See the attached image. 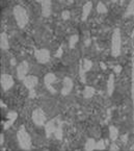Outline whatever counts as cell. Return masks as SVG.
I'll return each mask as SVG.
<instances>
[{"mask_svg":"<svg viewBox=\"0 0 134 151\" xmlns=\"http://www.w3.org/2000/svg\"><path fill=\"white\" fill-rule=\"evenodd\" d=\"M105 142L103 140H100L99 142H97V144H96V149L97 150H104L105 149Z\"/></svg>","mask_w":134,"mask_h":151,"instance_id":"obj_27","label":"cell"},{"mask_svg":"<svg viewBox=\"0 0 134 151\" xmlns=\"http://www.w3.org/2000/svg\"><path fill=\"white\" fill-rule=\"evenodd\" d=\"M89 44H91V40H89V39H87V40L85 41V46H88Z\"/></svg>","mask_w":134,"mask_h":151,"instance_id":"obj_35","label":"cell"},{"mask_svg":"<svg viewBox=\"0 0 134 151\" xmlns=\"http://www.w3.org/2000/svg\"><path fill=\"white\" fill-rule=\"evenodd\" d=\"M57 122H58V119H53V120H50L48 121L46 124H45V130H46V136L49 138L51 136L52 133H54L55 131V128H56V125H57Z\"/></svg>","mask_w":134,"mask_h":151,"instance_id":"obj_12","label":"cell"},{"mask_svg":"<svg viewBox=\"0 0 134 151\" xmlns=\"http://www.w3.org/2000/svg\"><path fill=\"white\" fill-rule=\"evenodd\" d=\"M59 1H61V2H63V1H65V0H59Z\"/></svg>","mask_w":134,"mask_h":151,"instance_id":"obj_41","label":"cell"},{"mask_svg":"<svg viewBox=\"0 0 134 151\" xmlns=\"http://www.w3.org/2000/svg\"><path fill=\"white\" fill-rule=\"evenodd\" d=\"M97 12L99 14H106L107 13V7H106V5L103 2H99L97 4Z\"/></svg>","mask_w":134,"mask_h":151,"instance_id":"obj_25","label":"cell"},{"mask_svg":"<svg viewBox=\"0 0 134 151\" xmlns=\"http://www.w3.org/2000/svg\"><path fill=\"white\" fill-rule=\"evenodd\" d=\"M36 1H38V2H40V3H42L43 0H36Z\"/></svg>","mask_w":134,"mask_h":151,"instance_id":"obj_40","label":"cell"},{"mask_svg":"<svg viewBox=\"0 0 134 151\" xmlns=\"http://www.w3.org/2000/svg\"><path fill=\"white\" fill-rule=\"evenodd\" d=\"M85 70L82 66V63H80V66H79V75H80V79L83 83H85Z\"/></svg>","mask_w":134,"mask_h":151,"instance_id":"obj_26","label":"cell"},{"mask_svg":"<svg viewBox=\"0 0 134 151\" xmlns=\"http://www.w3.org/2000/svg\"><path fill=\"white\" fill-rule=\"evenodd\" d=\"M42 15L45 18H48L51 15L52 12V1L51 0H43L42 3Z\"/></svg>","mask_w":134,"mask_h":151,"instance_id":"obj_11","label":"cell"},{"mask_svg":"<svg viewBox=\"0 0 134 151\" xmlns=\"http://www.w3.org/2000/svg\"><path fill=\"white\" fill-rule=\"evenodd\" d=\"M3 142H4V137H3V134L1 133V134H0V145H2Z\"/></svg>","mask_w":134,"mask_h":151,"instance_id":"obj_34","label":"cell"},{"mask_svg":"<svg viewBox=\"0 0 134 151\" xmlns=\"http://www.w3.org/2000/svg\"><path fill=\"white\" fill-rule=\"evenodd\" d=\"M11 65H16V60H15V58H13V60H11Z\"/></svg>","mask_w":134,"mask_h":151,"instance_id":"obj_37","label":"cell"},{"mask_svg":"<svg viewBox=\"0 0 134 151\" xmlns=\"http://www.w3.org/2000/svg\"><path fill=\"white\" fill-rule=\"evenodd\" d=\"M129 16H134V0H131L127 7V11L125 13V17H129Z\"/></svg>","mask_w":134,"mask_h":151,"instance_id":"obj_22","label":"cell"},{"mask_svg":"<svg viewBox=\"0 0 134 151\" xmlns=\"http://www.w3.org/2000/svg\"><path fill=\"white\" fill-rule=\"evenodd\" d=\"M113 91H114V75L113 74H110L107 82V94L109 96H111L113 94Z\"/></svg>","mask_w":134,"mask_h":151,"instance_id":"obj_16","label":"cell"},{"mask_svg":"<svg viewBox=\"0 0 134 151\" xmlns=\"http://www.w3.org/2000/svg\"><path fill=\"white\" fill-rule=\"evenodd\" d=\"M29 97H30V98H34V97H36V91H34V89L29 90Z\"/></svg>","mask_w":134,"mask_h":151,"instance_id":"obj_32","label":"cell"},{"mask_svg":"<svg viewBox=\"0 0 134 151\" xmlns=\"http://www.w3.org/2000/svg\"><path fill=\"white\" fill-rule=\"evenodd\" d=\"M122 50V37L120 28H115L112 32L111 38V55L116 58L121 54Z\"/></svg>","mask_w":134,"mask_h":151,"instance_id":"obj_2","label":"cell"},{"mask_svg":"<svg viewBox=\"0 0 134 151\" xmlns=\"http://www.w3.org/2000/svg\"><path fill=\"white\" fill-rule=\"evenodd\" d=\"M95 93H96V91H95L94 88L87 86V87H85L84 91H83V97L85 99H89V98H92L95 95Z\"/></svg>","mask_w":134,"mask_h":151,"instance_id":"obj_18","label":"cell"},{"mask_svg":"<svg viewBox=\"0 0 134 151\" xmlns=\"http://www.w3.org/2000/svg\"><path fill=\"white\" fill-rule=\"evenodd\" d=\"M127 141H128V136H127V134H124V136L122 137V142H123L124 144H126V143H127Z\"/></svg>","mask_w":134,"mask_h":151,"instance_id":"obj_33","label":"cell"},{"mask_svg":"<svg viewBox=\"0 0 134 151\" xmlns=\"http://www.w3.org/2000/svg\"><path fill=\"white\" fill-rule=\"evenodd\" d=\"M32 121L36 125L38 126H44L46 124V115H45L44 111L42 109H36L32 111L31 115Z\"/></svg>","mask_w":134,"mask_h":151,"instance_id":"obj_4","label":"cell"},{"mask_svg":"<svg viewBox=\"0 0 134 151\" xmlns=\"http://www.w3.org/2000/svg\"><path fill=\"white\" fill-rule=\"evenodd\" d=\"M13 13L19 28H24L28 23V15H27L26 9L21 5H16L14 7Z\"/></svg>","mask_w":134,"mask_h":151,"instance_id":"obj_1","label":"cell"},{"mask_svg":"<svg viewBox=\"0 0 134 151\" xmlns=\"http://www.w3.org/2000/svg\"><path fill=\"white\" fill-rule=\"evenodd\" d=\"M28 73V63L26 60H23L17 66V76L20 80H24Z\"/></svg>","mask_w":134,"mask_h":151,"instance_id":"obj_7","label":"cell"},{"mask_svg":"<svg viewBox=\"0 0 134 151\" xmlns=\"http://www.w3.org/2000/svg\"><path fill=\"white\" fill-rule=\"evenodd\" d=\"M16 119H17V113L11 111V113L7 114V122L4 123V129H7L9 126H11L13 123L16 121Z\"/></svg>","mask_w":134,"mask_h":151,"instance_id":"obj_15","label":"cell"},{"mask_svg":"<svg viewBox=\"0 0 134 151\" xmlns=\"http://www.w3.org/2000/svg\"><path fill=\"white\" fill-rule=\"evenodd\" d=\"M96 144H97V142L94 139H88L87 142L85 143V147H84L85 150H87V151L95 150V149H96Z\"/></svg>","mask_w":134,"mask_h":151,"instance_id":"obj_19","label":"cell"},{"mask_svg":"<svg viewBox=\"0 0 134 151\" xmlns=\"http://www.w3.org/2000/svg\"><path fill=\"white\" fill-rule=\"evenodd\" d=\"M131 78H132V86H131V95H132V101H133L134 106V58L132 60V71H131Z\"/></svg>","mask_w":134,"mask_h":151,"instance_id":"obj_23","label":"cell"},{"mask_svg":"<svg viewBox=\"0 0 134 151\" xmlns=\"http://www.w3.org/2000/svg\"><path fill=\"white\" fill-rule=\"evenodd\" d=\"M17 139H18L19 146L24 150H30L31 149V138L29 133L26 131L24 126H21V128L17 132Z\"/></svg>","mask_w":134,"mask_h":151,"instance_id":"obj_3","label":"cell"},{"mask_svg":"<svg viewBox=\"0 0 134 151\" xmlns=\"http://www.w3.org/2000/svg\"><path fill=\"white\" fill-rule=\"evenodd\" d=\"M118 146L115 144V143H112L111 145H110V150H112V151H115V150H118Z\"/></svg>","mask_w":134,"mask_h":151,"instance_id":"obj_30","label":"cell"},{"mask_svg":"<svg viewBox=\"0 0 134 151\" xmlns=\"http://www.w3.org/2000/svg\"><path fill=\"white\" fill-rule=\"evenodd\" d=\"M134 38V29H133V32H132V39Z\"/></svg>","mask_w":134,"mask_h":151,"instance_id":"obj_39","label":"cell"},{"mask_svg":"<svg viewBox=\"0 0 134 151\" xmlns=\"http://www.w3.org/2000/svg\"><path fill=\"white\" fill-rule=\"evenodd\" d=\"M61 18H63V20H68V19H70V12L69 11H63V13H61Z\"/></svg>","mask_w":134,"mask_h":151,"instance_id":"obj_28","label":"cell"},{"mask_svg":"<svg viewBox=\"0 0 134 151\" xmlns=\"http://www.w3.org/2000/svg\"><path fill=\"white\" fill-rule=\"evenodd\" d=\"M78 40H79V37L77 36V35H73V36L70 37V40H69V47L71 49L75 48V46H76Z\"/></svg>","mask_w":134,"mask_h":151,"instance_id":"obj_21","label":"cell"},{"mask_svg":"<svg viewBox=\"0 0 134 151\" xmlns=\"http://www.w3.org/2000/svg\"><path fill=\"white\" fill-rule=\"evenodd\" d=\"M109 137L112 141H116V139L118 138V129L115 126H110L109 127Z\"/></svg>","mask_w":134,"mask_h":151,"instance_id":"obj_20","label":"cell"},{"mask_svg":"<svg viewBox=\"0 0 134 151\" xmlns=\"http://www.w3.org/2000/svg\"><path fill=\"white\" fill-rule=\"evenodd\" d=\"M100 66H101V68H103V69H104V70H105V69H106V67H105V65L103 64V63H101V64H100Z\"/></svg>","mask_w":134,"mask_h":151,"instance_id":"obj_36","label":"cell"},{"mask_svg":"<svg viewBox=\"0 0 134 151\" xmlns=\"http://www.w3.org/2000/svg\"><path fill=\"white\" fill-rule=\"evenodd\" d=\"M55 80H56V76L54 75L53 73H48L44 78L45 86H46V88H47V89L50 91V93H52V94L56 93V90L52 87V85L54 83V81H55Z\"/></svg>","mask_w":134,"mask_h":151,"instance_id":"obj_8","label":"cell"},{"mask_svg":"<svg viewBox=\"0 0 134 151\" xmlns=\"http://www.w3.org/2000/svg\"><path fill=\"white\" fill-rule=\"evenodd\" d=\"M113 70H114V73H116V74H118V73H121L122 72V66H114L113 67Z\"/></svg>","mask_w":134,"mask_h":151,"instance_id":"obj_29","label":"cell"},{"mask_svg":"<svg viewBox=\"0 0 134 151\" xmlns=\"http://www.w3.org/2000/svg\"><path fill=\"white\" fill-rule=\"evenodd\" d=\"M38 78L34 75L26 76V77L24 78V80H23V83H24V86L28 90L34 89V88L36 87V85H38Z\"/></svg>","mask_w":134,"mask_h":151,"instance_id":"obj_10","label":"cell"},{"mask_svg":"<svg viewBox=\"0 0 134 151\" xmlns=\"http://www.w3.org/2000/svg\"><path fill=\"white\" fill-rule=\"evenodd\" d=\"M92 9H93V3L91 2V1H87L86 3H85L84 5H83V9H82V18H81V20L82 21H85L87 18H88L89 14H91V12H92Z\"/></svg>","mask_w":134,"mask_h":151,"instance_id":"obj_13","label":"cell"},{"mask_svg":"<svg viewBox=\"0 0 134 151\" xmlns=\"http://www.w3.org/2000/svg\"><path fill=\"white\" fill-rule=\"evenodd\" d=\"M34 56L40 64H47L50 60V51L48 49H38L34 52Z\"/></svg>","mask_w":134,"mask_h":151,"instance_id":"obj_5","label":"cell"},{"mask_svg":"<svg viewBox=\"0 0 134 151\" xmlns=\"http://www.w3.org/2000/svg\"><path fill=\"white\" fill-rule=\"evenodd\" d=\"M72 89H73V80L70 77H65L63 81V89H61V95L67 96L71 93Z\"/></svg>","mask_w":134,"mask_h":151,"instance_id":"obj_9","label":"cell"},{"mask_svg":"<svg viewBox=\"0 0 134 151\" xmlns=\"http://www.w3.org/2000/svg\"><path fill=\"white\" fill-rule=\"evenodd\" d=\"M0 48L2 50H9V38H7V35L5 32L0 33Z\"/></svg>","mask_w":134,"mask_h":151,"instance_id":"obj_14","label":"cell"},{"mask_svg":"<svg viewBox=\"0 0 134 151\" xmlns=\"http://www.w3.org/2000/svg\"><path fill=\"white\" fill-rule=\"evenodd\" d=\"M63 49H61V48H58L57 52L55 53V56H56V58H61V56L63 55Z\"/></svg>","mask_w":134,"mask_h":151,"instance_id":"obj_31","label":"cell"},{"mask_svg":"<svg viewBox=\"0 0 134 151\" xmlns=\"http://www.w3.org/2000/svg\"><path fill=\"white\" fill-rule=\"evenodd\" d=\"M82 66L83 68H84L85 71H89V70L92 69V67H93V63L91 60H88V58H84L82 62Z\"/></svg>","mask_w":134,"mask_h":151,"instance_id":"obj_24","label":"cell"},{"mask_svg":"<svg viewBox=\"0 0 134 151\" xmlns=\"http://www.w3.org/2000/svg\"><path fill=\"white\" fill-rule=\"evenodd\" d=\"M54 136L57 140H61L63 139V124H61V121L58 119L57 125H56L55 131H54Z\"/></svg>","mask_w":134,"mask_h":151,"instance_id":"obj_17","label":"cell"},{"mask_svg":"<svg viewBox=\"0 0 134 151\" xmlns=\"http://www.w3.org/2000/svg\"><path fill=\"white\" fill-rule=\"evenodd\" d=\"M0 83H1V87L4 91H9L11 88H13L14 83V78L11 75L9 74H2L1 75V78H0Z\"/></svg>","mask_w":134,"mask_h":151,"instance_id":"obj_6","label":"cell"},{"mask_svg":"<svg viewBox=\"0 0 134 151\" xmlns=\"http://www.w3.org/2000/svg\"><path fill=\"white\" fill-rule=\"evenodd\" d=\"M68 1H69V3H73L74 0H68Z\"/></svg>","mask_w":134,"mask_h":151,"instance_id":"obj_38","label":"cell"}]
</instances>
